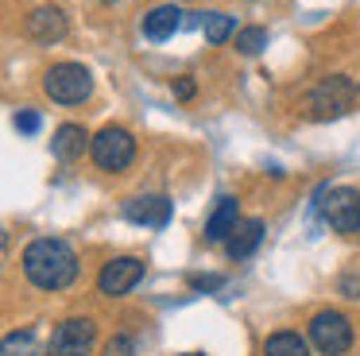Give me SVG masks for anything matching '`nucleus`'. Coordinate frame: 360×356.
<instances>
[{"label":"nucleus","instance_id":"f257e3e1","mask_svg":"<svg viewBox=\"0 0 360 356\" xmlns=\"http://www.w3.org/2000/svg\"><path fill=\"white\" fill-rule=\"evenodd\" d=\"M20 263H24L27 283L39 286V291H66V286L78 279V255H74V248L58 236L32 240V244L24 248V255H20Z\"/></svg>","mask_w":360,"mask_h":356},{"label":"nucleus","instance_id":"f03ea898","mask_svg":"<svg viewBox=\"0 0 360 356\" xmlns=\"http://www.w3.org/2000/svg\"><path fill=\"white\" fill-rule=\"evenodd\" d=\"M360 101V82L345 74H329L306 93V113L314 120H337V116H349Z\"/></svg>","mask_w":360,"mask_h":356},{"label":"nucleus","instance_id":"7ed1b4c3","mask_svg":"<svg viewBox=\"0 0 360 356\" xmlns=\"http://www.w3.org/2000/svg\"><path fill=\"white\" fill-rule=\"evenodd\" d=\"M43 89L58 105H82V101L94 97V74L82 62H55L43 74Z\"/></svg>","mask_w":360,"mask_h":356},{"label":"nucleus","instance_id":"20e7f679","mask_svg":"<svg viewBox=\"0 0 360 356\" xmlns=\"http://www.w3.org/2000/svg\"><path fill=\"white\" fill-rule=\"evenodd\" d=\"M318 205H321V221L333 232H360V190L352 186H321L318 190Z\"/></svg>","mask_w":360,"mask_h":356},{"label":"nucleus","instance_id":"39448f33","mask_svg":"<svg viewBox=\"0 0 360 356\" xmlns=\"http://www.w3.org/2000/svg\"><path fill=\"white\" fill-rule=\"evenodd\" d=\"M89 155H94V163L101 170H109V174H117V170H128L136 159V139L128 128H117V124H109V128H101L94 136V147H89Z\"/></svg>","mask_w":360,"mask_h":356},{"label":"nucleus","instance_id":"423d86ee","mask_svg":"<svg viewBox=\"0 0 360 356\" xmlns=\"http://www.w3.org/2000/svg\"><path fill=\"white\" fill-rule=\"evenodd\" d=\"M310 341L321 356H341L352 348V322L341 310H318L310 317Z\"/></svg>","mask_w":360,"mask_h":356},{"label":"nucleus","instance_id":"0eeeda50","mask_svg":"<svg viewBox=\"0 0 360 356\" xmlns=\"http://www.w3.org/2000/svg\"><path fill=\"white\" fill-rule=\"evenodd\" d=\"M97 341V325L89 317H66L47 341V352L51 356H89Z\"/></svg>","mask_w":360,"mask_h":356},{"label":"nucleus","instance_id":"6e6552de","mask_svg":"<svg viewBox=\"0 0 360 356\" xmlns=\"http://www.w3.org/2000/svg\"><path fill=\"white\" fill-rule=\"evenodd\" d=\"M140 279H143V260H136V255H117V260H109L101 267L97 291H101L105 298H120V294H128Z\"/></svg>","mask_w":360,"mask_h":356},{"label":"nucleus","instance_id":"1a4fd4ad","mask_svg":"<svg viewBox=\"0 0 360 356\" xmlns=\"http://www.w3.org/2000/svg\"><path fill=\"white\" fill-rule=\"evenodd\" d=\"M66 31H70V23H66V12H63V8H55V4L35 8V12L24 20V35L32 39V43H39V46L63 43Z\"/></svg>","mask_w":360,"mask_h":356},{"label":"nucleus","instance_id":"9d476101","mask_svg":"<svg viewBox=\"0 0 360 356\" xmlns=\"http://www.w3.org/2000/svg\"><path fill=\"white\" fill-rule=\"evenodd\" d=\"M124 217L132 224H143V229H167V221H171V198H163V193L128 198L124 201Z\"/></svg>","mask_w":360,"mask_h":356},{"label":"nucleus","instance_id":"9b49d317","mask_svg":"<svg viewBox=\"0 0 360 356\" xmlns=\"http://www.w3.org/2000/svg\"><path fill=\"white\" fill-rule=\"evenodd\" d=\"M182 15H186V12H179V4L151 8V12L143 15V39H151V43H167V39H171L182 23H186Z\"/></svg>","mask_w":360,"mask_h":356},{"label":"nucleus","instance_id":"f8f14e48","mask_svg":"<svg viewBox=\"0 0 360 356\" xmlns=\"http://www.w3.org/2000/svg\"><path fill=\"white\" fill-rule=\"evenodd\" d=\"M259 240H264V221H259V217H244V221L229 232V240H225L229 260H248V255L259 248Z\"/></svg>","mask_w":360,"mask_h":356},{"label":"nucleus","instance_id":"ddd939ff","mask_svg":"<svg viewBox=\"0 0 360 356\" xmlns=\"http://www.w3.org/2000/svg\"><path fill=\"white\" fill-rule=\"evenodd\" d=\"M89 147H94V139H89V132L82 128V124H63V128L55 132V139H51V151H55V159H63V163L82 159Z\"/></svg>","mask_w":360,"mask_h":356},{"label":"nucleus","instance_id":"4468645a","mask_svg":"<svg viewBox=\"0 0 360 356\" xmlns=\"http://www.w3.org/2000/svg\"><path fill=\"white\" fill-rule=\"evenodd\" d=\"M240 224V209H236V198H217V209L210 213V221H205V240L210 244H221V240H229V232Z\"/></svg>","mask_w":360,"mask_h":356},{"label":"nucleus","instance_id":"2eb2a0df","mask_svg":"<svg viewBox=\"0 0 360 356\" xmlns=\"http://www.w3.org/2000/svg\"><path fill=\"white\" fill-rule=\"evenodd\" d=\"M264 356H310V345H306V337L283 329V333H271V337H267Z\"/></svg>","mask_w":360,"mask_h":356},{"label":"nucleus","instance_id":"dca6fc26","mask_svg":"<svg viewBox=\"0 0 360 356\" xmlns=\"http://www.w3.org/2000/svg\"><path fill=\"white\" fill-rule=\"evenodd\" d=\"M0 356H51L47 348L35 341L32 329H16L4 337V345H0Z\"/></svg>","mask_w":360,"mask_h":356},{"label":"nucleus","instance_id":"f3484780","mask_svg":"<svg viewBox=\"0 0 360 356\" xmlns=\"http://www.w3.org/2000/svg\"><path fill=\"white\" fill-rule=\"evenodd\" d=\"M202 31H205V39H210L213 46H221L225 39L236 35V20L225 15V12H205L202 15Z\"/></svg>","mask_w":360,"mask_h":356},{"label":"nucleus","instance_id":"a211bd4d","mask_svg":"<svg viewBox=\"0 0 360 356\" xmlns=\"http://www.w3.org/2000/svg\"><path fill=\"white\" fill-rule=\"evenodd\" d=\"M233 39H236V51L240 54H259L267 46V27H240Z\"/></svg>","mask_w":360,"mask_h":356},{"label":"nucleus","instance_id":"6ab92c4d","mask_svg":"<svg viewBox=\"0 0 360 356\" xmlns=\"http://www.w3.org/2000/svg\"><path fill=\"white\" fill-rule=\"evenodd\" d=\"M105 356H136V341L124 337V333H117V337L105 345Z\"/></svg>","mask_w":360,"mask_h":356},{"label":"nucleus","instance_id":"aec40b11","mask_svg":"<svg viewBox=\"0 0 360 356\" xmlns=\"http://www.w3.org/2000/svg\"><path fill=\"white\" fill-rule=\"evenodd\" d=\"M39 113H32V108H20L16 113V128L24 132V136H35V132H39Z\"/></svg>","mask_w":360,"mask_h":356},{"label":"nucleus","instance_id":"412c9836","mask_svg":"<svg viewBox=\"0 0 360 356\" xmlns=\"http://www.w3.org/2000/svg\"><path fill=\"white\" fill-rule=\"evenodd\" d=\"M190 286H194V291H221V286H225V275H194Z\"/></svg>","mask_w":360,"mask_h":356},{"label":"nucleus","instance_id":"4be33fe9","mask_svg":"<svg viewBox=\"0 0 360 356\" xmlns=\"http://www.w3.org/2000/svg\"><path fill=\"white\" fill-rule=\"evenodd\" d=\"M174 97H179V101H190V97H194V77H190V74L174 77Z\"/></svg>","mask_w":360,"mask_h":356},{"label":"nucleus","instance_id":"5701e85b","mask_svg":"<svg viewBox=\"0 0 360 356\" xmlns=\"http://www.w3.org/2000/svg\"><path fill=\"white\" fill-rule=\"evenodd\" d=\"M186 356H205V352H186Z\"/></svg>","mask_w":360,"mask_h":356}]
</instances>
